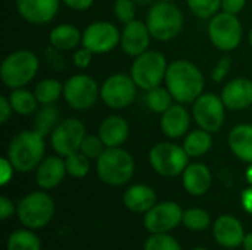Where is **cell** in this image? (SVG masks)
Returning a JSON list of instances; mask_svg holds the SVG:
<instances>
[{
  "label": "cell",
  "mask_w": 252,
  "mask_h": 250,
  "mask_svg": "<svg viewBox=\"0 0 252 250\" xmlns=\"http://www.w3.org/2000/svg\"><path fill=\"white\" fill-rule=\"evenodd\" d=\"M165 87L171 93L174 102L182 105L193 103L204 93V74L188 59L174 60L167 68Z\"/></svg>",
  "instance_id": "obj_1"
},
{
  "label": "cell",
  "mask_w": 252,
  "mask_h": 250,
  "mask_svg": "<svg viewBox=\"0 0 252 250\" xmlns=\"http://www.w3.org/2000/svg\"><path fill=\"white\" fill-rule=\"evenodd\" d=\"M46 141L41 134L31 130L19 131L7 144L6 156L18 172H30L35 169L44 159Z\"/></svg>",
  "instance_id": "obj_2"
},
{
  "label": "cell",
  "mask_w": 252,
  "mask_h": 250,
  "mask_svg": "<svg viewBox=\"0 0 252 250\" xmlns=\"http://www.w3.org/2000/svg\"><path fill=\"white\" fill-rule=\"evenodd\" d=\"M146 25L151 35L157 41H171L183 29L185 16L177 4L173 1H154L149 6Z\"/></svg>",
  "instance_id": "obj_3"
},
{
  "label": "cell",
  "mask_w": 252,
  "mask_h": 250,
  "mask_svg": "<svg viewBox=\"0 0 252 250\" xmlns=\"http://www.w3.org/2000/svg\"><path fill=\"white\" fill-rule=\"evenodd\" d=\"M134 168L136 164L133 156L123 147H106L96 159V172L99 178L111 187L127 184L133 178Z\"/></svg>",
  "instance_id": "obj_4"
},
{
  "label": "cell",
  "mask_w": 252,
  "mask_h": 250,
  "mask_svg": "<svg viewBox=\"0 0 252 250\" xmlns=\"http://www.w3.org/2000/svg\"><path fill=\"white\" fill-rule=\"evenodd\" d=\"M38 68L40 60L34 52L28 49H18L3 59L0 78L7 88H21L35 78Z\"/></svg>",
  "instance_id": "obj_5"
},
{
  "label": "cell",
  "mask_w": 252,
  "mask_h": 250,
  "mask_svg": "<svg viewBox=\"0 0 252 250\" xmlns=\"http://www.w3.org/2000/svg\"><path fill=\"white\" fill-rule=\"evenodd\" d=\"M167 57L158 50H146L140 56L134 57L130 75L136 85L145 91L159 87L165 81L167 74Z\"/></svg>",
  "instance_id": "obj_6"
},
{
  "label": "cell",
  "mask_w": 252,
  "mask_h": 250,
  "mask_svg": "<svg viewBox=\"0 0 252 250\" xmlns=\"http://www.w3.org/2000/svg\"><path fill=\"white\" fill-rule=\"evenodd\" d=\"M16 215L25 228H43L55 215V202L46 192H32L18 202Z\"/></svg>",
  "instance_id": "obj_7"
},
{
  "label": "cell",
  "mask_w": 252,
  "mask_h": 250,
  "mask_svg": "<svg viewBox=\"0 0 252 250\" xmlns=\"http://www.w3.org/2000/svg\"><path fill=\"white\" fill-rule=\"evenodd\" d=\"M149 164L152 169L161 177H177L183 174L186 167L189 165V155L176 143L161 141L151 147L148 153Z\"/></svg>",
  "instance_id": "obj_8"
},
{
  "label": "cell",
  "mask_w": 252,
  "mask_h": 250,
  "mask_svg": "<svg viewBox=\"0 0 252 250\" xmlns=\"http://www.w3.org/2000/svg\"><path fill=\"white\" fill-rule=\"evenodd\" d=\"M208 37L213 46L221 52L235 50L244 37V27L238 15L219 12L208 22Z\"/></svg>",
  "instance_id": "obj_9"
},
{
  "label": "cell",
  "mask_w": 252,
  "mask_h": 250,
  "mask_svg": "<svg viewBox=\"0 0 252 250\" xmlns=\"http://www.w3.org/2000/svg\"><path fill=\"white\" fill-rule=\"evenodd\" d=\"M62 97L71 109L89 111L100 99V85L87 74H75L63 83Z\"/></svg>",
  "instance_id": "obj_10"
},
{
  "label": "cell",
  "mask_w": 252,
  "mask_h": 250,
  "mask_svg": "<svg viewBox=\"0 0 252 250\" xmlns=\"http://www.w3.org/2000/svg\"><path fill=\"white\" fill-rule=\"evenodd\" d=\"M226 105L221 96L214 93H202L192 103V118L196 125L211 134L219 133L226 119Z\"/></svg>",
  "instance_id": "obj_11"
},
{
  "label": "cell",
  "mask_w": 252,
  "mask_h": 250,
  "mask_svg": "<svg viewBox=\"0 0 252 250\" xmlns=\"http://www.w3.org/2000/svg\"><path fill=\"white\" fill-rule=\"evenodd\" d=\"M137 88L131 75L117 72L100 84V100L111 109H126L134 102Z\"/></svg>",
  "instance_id": "obj_12"
},
{
  "label": "cell",
  "mask_w": 252,
  "mask_h": 250,
  "mask_svg": "<svg viewBox=\"0 0 252 250\" xmlns=\"http://www.w3.org/2000/svg\"><path fill=\"white\" fill-rule=\"evenodd\" d=\"M86 137V125L77 118H65L59 121L50 134V144L56 155L66 158L68 155L78 152Z\"/></svg>",
  "instance_id": "obj_13"
},
{
  "label": "cell",
  "mask_w": 252,
  "mask_h": 250,
  "mask_svg": "<svg viewBox=\"0 0 252 250\" xmlns=\"http://www.w3.org/2000/svg\"><path fill=\"white\" fill-rule=\"evenodd\" d=\"M121 43V31L108 21H94L83 31L81 44L94 55H105L117 49Z\"/></svg>",
  "instance_id": "obj_14"
},
{
  "label": "cell",
  "mask_w": 252,
  "mask_h": 250,
  "mask_svg": "<svg viewBox=\"0 0 252 250\" xmlns=\"http://www.w3.org/2000/svg\"><path fill=\"white\" fill-rule=\"evenodd\" d=\"M183 220V209L176 202H161L145 214L143 224L151 234L170 233Z\"/></svg>",
  "instance_id": "obj_15"
},
{
  "label": "cell",
  "mask_w": 252,
  "mask_h": 250,
  "mask_svg": "<svg viewBox=\"0 0 252 250\" xmlns=\"http://www.w3.org/2000/svg\"><path fill=\"white\" fill-rule=\"evenodd\" d=\"M61 0H15L19 16L32 25H44L55 19Z\"/></svg>",
  "instance_id": "obj_16"
},
{
  "label": "cell",
  "mask_w": 252,
  "mask_h": 250,
  "mask_svg": "<svg viewBox=\"0 0 252 250\" xmlns=\"http://www.w3.org/2000/svg\"><path fill=\"white\" fill-rule=\"evenodd\" d=\"M151 31L146 25V22H142L139 19H134L124 25V29L121 31V49L123 52L130 57H137L146 50H149L151 44Z\"/></svg>",
  "instance_id": "obj_17"
},
{
  "label": "cell",
  "mask_w": 252,
  "mask_h": 250,
  "mask_svg": "<svg viewBox=\"0 0 252 250\" xmlns=\"http://www.w3.org/2000/svg\"><path fill=\"white\" fill-rule=\"evenodd\" d=\"M190 119H192V115L185 108V105L176 102L161 115L159 127L165 137L171 140H177V139L185 137L189 133Z\"/></svg>",
  "instance_id": "obj_18"
},
{
  "label": "cell",
  "mask_w": 252,
  "mask_h": 250,
  "mask_svg": "<svg viewBox=\"0 0 252 250\" xmlns=\"http://www.w3.org/2000/svg\"><path fill=\"white\" fill-rule=\"evenodd\" d=\"M213 234L216 242L226 248L235 249L242 246L245 239V231L241 221L233 215H221L216 220L213 227Z\"/></svg>",
  "instance_id": "obj_19"
},
{
  "label": "cell",
  "mask_w": 252,
  "mask_h": 250,
  "mask_svg": "<svg viewBox=\"0 0 252 250\" xmlns=\"http://www.w3.org/2000/svg\"><path fill=\"white\" fill-rule=\"evenodd\" d=\"M66 174L65 158L52 155L44 158L35 168V183L41 190H52L62 183Z\"/></svg>",
  "instance_id": "obj_20"
},
{
  "label": "cell",
  "mask_w": 252,
  "mask_h": 250,
  "mask_svg": "<svg viewBox=\"0 0 252 250\" xmlns=\"http://www.w3.org/2000/svg\"><path fill=\"white\" fill-rule=\"evenodd\" d=\"M221 99L230 111H245L252 105V80L235 78L221 90Z\"/></svg>",
  "instance_id": "obj_21"
},
{
  "label": "cell",
  "mask_w": 252,
  "mask_h": 250,
  "mask_svg": "<svg viewBox=\"0 0 252 250\" xmlns=\"http://www.w3.org/2000/svg\"><path fill=\"white\" fill-rule=\"evenodd\" d=\"M97 136L106 147H121L130 136V125L123 116L109 115L100 122Z\"/></svg>",
  "instance_id": "obj_22"
},
{
  "label": "cell",
  "mask_w": 252,
  "mask_h": 250,
  "mask_svg": "<svg viewBox=\"0 0 252 250\" xmlns=\"http://www.w3.org/2000/svg\"><path fill=\"white\" fill-rule=\"evenodd\" d=\"M182 183L189 194L202 196L210 190L213 184V175L207 165L201 162H195V164H189L183 171Z\"/></svg>",
  "instance_id": "obj_23"
},
{
  "label": "cell",
  "mask_w": 252,
  "mask_h": 250,
  "mask_svg": "<svg viewBox=\"0 0 252 250\" xmlns=\"http://www.w3.org/2000/svg\"><path fill=\"white\" fill-rule=\"evenodd\" d=\"M124 205L134 214H146L157 205V193L148 184H133L124 193Z\"/></svg>",
  "instance_id": "obj_24"
},
{
  "label": "cell",
  "mask_w": 252,
  "mask_h": 250,
  "mask_svg": "<svg viewBox=\"0 0 252 250\" xmlns=\"http://www.w3.org/2000/svg\"><path fill=\"white\" fill-rule=\"evenodd\" d=\"M232 153L242 162L252 164V124H238L227 137Z\"/></svg>",
  "instance_id": "obj_25"
},
{
  "label": "cell",
  "mask_w": 252,
  "mask_h": 250,
  "mask_svg": "<svg viewBox=\"0 0 252 250\" xmlns=\"http://www.w3.org/2000/svg\"><path fill=\"white\" fill-rule=\"evenodd\" d=\"M83 34L72 24H59L52 28L49 34V43L61 52H68L75 49L81 43Z\"/></svg>",
  "instance_id": "obj_26"
},
{
  "label": "cell",
  "mask_w": 252,
  "mask_h": 250,
  "mask_svg": "<svg viewBox=\"0 0 252 250\" xmlns=\"http://www.w3.org/2000/svg\"><path fill=\"white\" fill-rule=\"evenodd\" d=\"M213 147V134L202 128L189 131L183 140V149L189 158H201L207 155Z\"/></svg>",
  "instance_id": "obj_27"
},
{
  "label": "cell",
  "mask_w": 252,
  "mask_h": 250,
  "mask_svg": "<svg viewBox=\"0 0 252 250\" xmlns=\"http://www.w3.org/2000/svg\"><path fill=\"white\" fill-rule=\"evenodd\" d=\"M59 109L55 103L52 105H41L37 112L34 113L32 119V130L41 134L43 137L50 136L55 127L59 124Z\"/></svg>",
  "instance_id": "obj_28"
},
{
  "label": "cell",
  "mask_w": 252,
  "mask_h": 250,
  "mask_svg": "<svg viewBox=\"0 0 252 250\" xmlns=\"http://www.w3.org/2000/svg\"><path fill=\"white\" fill-rule=\"evenodd\" d=\"M9 100L12 103L13 112L21 116H31L40 108L38 106L40 103H38L34 91H30L25 87L13 88L9 94Z\"/></svg>",
  "instance_id": "obj_29"
},
{
  "label": "cell",
  "mask_w": 252,
  "mask_h": 250,
  "mask_svg": "<svg viewBox=\"0 0 252 250\" xmlns=\"http://www.w3.org/2000/svg\"><path fill=\"white\" fill-rule=\"evenodd\" d=\"M34 94L40 105H52L63 94V84L56 78H44L34 87Z\"/></svg>",
  "instance_id": "obj_30"
},
{
  "label": "cell",
  "mask_w": 252,
  "mask_h": 250,
  "mask_svg": "<svg viewBox=\"0 0 252 250\" xmlns=\"http://www.w3.org/2000/svg\"><path fill=\"white\" fill-rule=\"evenodd\" d=\"M6 250H41V243L30 228L16 230L7 237Z\"/></svg>",
  "instance_id": "obj_31"
},
{
  "label": "cell",
  "mask_w": 252,
  "mask_h": 250,
  "mask_svg": "<svg viewBox=\"0 0 252 250\" xmlns=\"http://www.w3.org/2000/svg\"><path fill=\"white\" fill-rule=\"evenodd\" d=\"M173 96L168 91L167 87H155L152 90L146 91V106L149 108V111H152L154 113H159L162 115L171 105H173Z\"/></svg>",
  "instance_id": "obj_32"
},
{
  "label": "cell",
  "mask_w": 252,
  "mask_h": 250,
  "mask_svg": "<svg viewBox=\"0 0 252 250\" xmlns=\"http://www.w3.org/2000/svg\"><path fill=\"white\" fill-rule=\"evenodd\" d=\"M182 224L190 231H204L210 227L211 218L207 211L201 208H190L188 211H183Z\"/></svg>",
  "instance_id": "obj_33"
},
{
  "label": "cell",
  "mask_w": 252,
  "mask_h": 250,
  "mask_svg": "<svg viewBox=\"0 0 252 250\" xmlns=\"http://www.w3.org/2000/svg\"><path fill=\"white\" fill-rule=\"evenodd\" d=\"M90 161L83 152H74L65 158V165H66V172L68 175L74 178H83L89 174L90 171Z\"/></svg>",
  "instance_id": "obj_34"
},
{
  "label": "cell",
  "mask_w": 252,
  "mask_h": 250,
  "mask_svg": "<svg viewBox=\"0 0 252 250\" xmlns=\"http://www.w3.org/2000/svg\"><path fill=\"white\" fill-rule=\"evenodd\" d=\"M186 3L189 10L201 19H210L221 9V0H186Z\"/></svg>",
  "instance_id": "obj_35"
},
{
  "label": "cell",
  "mask_w": 252,
  "mask_h": 250,
  "mask_svg": "<svg viewBox=\"0 0 252 250\" xmlns=\"http://www.w3.org/2000/svg\"><path fill=\"white\" fill-rule=\"evenodd\" d=\"M145 250H182V246L173 236L162 233L152 234L145 243Z\"/></svg>",
  "instance_id": "obj_36"
},
{
  "label": "cell",
  "mask_w": 252,
  "mask_h": 250,
  "mask_svg": "<svg viewBox=\"0 0 252 250\" xmlns=\"http://www.w3.org/2000/svg\"><path fill=\"white\" fill-rule=\"evenodd\" d=\"M136 3L133 0H115L114 16L121 24H128L136 19Z\"/></svg>",
  "instance_id": "obj_37"
},
{
  "label": "cell",
  "mask_w": 252,
  "mask_h": 250,
  "mask_svg": "<svg viewBox=\"0 0 252 250\" xmlns=\"http://www.w3.org/2000/svg\"><path fill=\"white\" fill-rule=\"evenodd\" d=\"M105 149H106V146L103 144L100 137L92 136V134H86V137L83 139V143L80 146V152H83L89 159H97L105 152Z\"/></svg>",
  "instance_id": "obj_38"
},
{
  "label": "cell",
  "mask_w": 252,
  "mask_h": 250,
  "mask_svg": "<svg viewBox=\"0 0 252 250\" xmlns=\"http://www.w3.org/2000/svg\"><path fill=\"white\" fill-rule=\"evenodd\" d=\"M230 68H232V57L230 56H223L216 63V66L213 68V71H211V80L214 83H217V84L221 83V81H224V78L227 77Z\"/></svg>",
  "instance_id": "obj_39"
},
{
  "label": "cell",
  "mask_w": 252,
  "mask_h": 250,
  "mask_svg": "<svg viewBox=\"0 0 252 250\" xmlns=\"http://www.w3.org/2000/svg\"><path fill=\"white\" fill-rule=\"evenodd\" d=\"M93 52L92 50H89L87 47H80V49H77L75 52H74V55H72V63L77 66V68H80V69H86V68H89L90 66V63H92V59H93Z\"/></svg>",
  "instance_id": "obj_40"
},
{
  "label": "cell",
  "mask_w": 252,
  "mask_h": 250,
  "mask_svg": "<svg viewBox=\"0 0 252 250\" xmlns=\"http://www.w3.org/2000/svg\"><path fill=\"white\" fill-rule=\"evenodd\" d=\"M46 62L53 69H63L65 68V60L61 55V50L55 49L53 46H50L46 50Z\"/></svg>",
  "instance_id": "obj_41"
},
{
  "label": "cell",
  "mask_w": 252,
  "mask_h": 250,
  "mask_svg": "<svg viewBox=\"0 0 252 250\" xmlns=\"http://www.w3.org/2000/svg\"><path fill=\"white\" fill-rule=\"evenodd\" d=\"M13 171L16 169L12 165V162L7 159V156L1 158L0 159V184L1 186H6L13 178Z\"/></svg>",
  "instance_id": "obj_42"
},
{
  "label": "cell",
  "mask_w": 252,
  "mask_h": 250,
  "mask_svg": "<svg viewBox=\"0 0 252 250\" xmlns=\"http://www.w3.org/2000/svg\"><path fill=\"white\" fill-rule=\"evenodd\" d=\"M247 1L248 0H221V10L232 15H238L239 12L244 10Z\"/></svg>",
  "instance_id": "obj_43"
},
{
  "label": "cell",
  "mask_w": 252,
  "mask_h": 250,
  "mask_svg": "<svg viewBox=\"0 0 252 250\" xmlns=\"http://www.w3.org/2000/svg\"><path fill=\"white\" fill-rule=\"evenodd\" d=\"M15 211H16V206L13 205V202L7 196H1L0 197V218L6 221L15 214Z\"/></svg>",
  "instance_id": "obj_44"
},
{
  "label": "cell",
  "mask_w": 252,
  "mask_h": 250,
  "mask_svg": "<svg viewBox=\"0 0 252 250\" xmlns=\"http://www.w3.org/2000/svg\"><path fill=\"white\" fill-rule=\"evenodd\" d=\"M13 112L12 103L9 100V96H0V122L6 124Z\"/></svg>",
  "instance_id": "obj_45"
},
{
  "label": "cell",
  "mask_w": 252,
  "mask_h": 250,
  "mask_svg": "<svg viewBox=\"0 0 252 250\" xmlns=\"http://www.w3.org/2000/svg\"><path fill=\"white\" fill-rule=\"evenodd\" d=\"M65 6H68L69 9L72 10H78V12H83V10H87L93 6L94 0H61Z\"/></svg>",
  "instance_id": "obj_46"
},
{
  "label": "cell",
  "mask_w": 252,
  "mask_h": 250,
  "mask_svg": "<svg viewBox=\"0 0 252 250\" xmlns=\"http://www.w3.org/2000/svg\"><path fill=\"white\" fill-rule=\"evenodd\" d=\"M241 202H242L244 209H245L248 214H251L252 215V186H250L248 189H245V190L242 192Z\"/></svg>",
  "instance_id": "obj_47"
},
{
  "label": "cell",
  "mask_w": 252,
  "mask_h": 250,
  "mask_svg": "<svg viewBox=\"0 0 252 250\" xmlns=\"http://www.w3.org/2000/svg\"><path fill=\"white\" fill-rule=\"evenodd\" d=\"M242 246H244V249L245 250H252V233L245 234V239H244Z\"/></svg>",
  "instance_id": "obj_48"
},
{
  "label": "cell",
  "mask_w": 252,
  "mask_h": 250,
  "mask_svg": "<svg viewBox=\"0 0 252 250\" xmlns=\"http://www.w3.org/2000/svg\"><path fill=\"white\" fill-rule=\"evenodd\" d=\"M245 177H247V181L250 183V186H252V164H250V167L247 168Z\"/></svg>",
  "instance_id": "obj_49"
},
{
  "label": "cell",
  "mask_w": 252,
  "mask_h": 250,
  "mask_svg": "<svg viewBox=\"0 0 252 250\" xmlns=\"http://www.w3.org/2000/svg\"><path fill=\"white\" fill-rule=\"evenodd\" d=\"M133 1L139 6H151L154 3V0H133Z\"/></svg>",
  "instance_id": "obj_50"
},
{
  "label": "cell",
  "mask_w": 252,
  "mask_h": 250,
  "mask_svg": "<svg viewBox=\"0 0 252 250\" xmlns=\"http://www.w3.org/2000/svg\"><path fill=\"white\" fill-rule=\"evenodd\" d=\"M248 41H250V46L252 47V28L251 31H250V35H248Z\"/></svg>",
  "instance_id": "obj_51"
},
{
  "label": "cell",
  "mask_w": 252,
  "mask_h": 250,
  "mask_svg": "<svg viewBox=\"0 0 252 250\" xmlns=\"http://www.w3.org/2000/svg\"><path fill=\"white\" fill-rule=\"evenodd\" d=\"M190 250H208V249H204V248H195V249H190Z\"/></svg>",
  "instance_id": "obj_52"
},
{
  "label": "cell",
  "mask_w": 252,
  "mask_h": 250,
  "mask_svg": "<svg viewBox=\"0 0 252 250\" xmlns=\"http://www.w3.org/2000/svg\"><path fill=\"white\" fill-rule=\"evenodd\" d=\"M162 1H174V0H162Z\"/></svg>",
  "instance_id": "obj_53"
}]
</instances>
